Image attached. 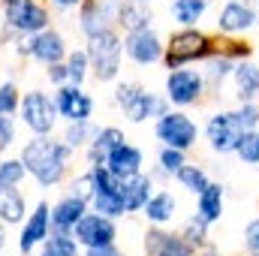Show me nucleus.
Wrapping results in <instances>:
<instances>
[{"label": "nucleus", "mask_w": 259, "mask_h": 256, "mask_svg": "<svg viewBox=\"0 0 259 256\" xmlns=\"http://www.w3.org/2000/svg\"><path fill=\"white\" fill-rule=\"evenodd\" d=\"M15 145V121L12 115H0V151Z\"/></svg>", "instance_id": "43"}, {"label": "nucleus", "mask_w": 259, "mask_h": 256, "mask_svg": "<svg viewBox=\"0 0 259 256\" xmlns=\"http://www.w3.org/2000/svg\"><path fill=\"white\" fill-rule=\"evenodd\" d=\"M202 133H205V142H208V148H211L214 154L229 157V154H235V148H238L244 130L235 124L232 109H220V112L208 115V121H205Z\"/></svg>", "instance_id": "12"}, {"label": "nucleus", "mask_w": 259, "mask_h": 256, "mask_svg": "<svg viewBox=\"0 0 259 256\" xmlns=\"http://www.w3.org/2000/svg\"><path fill=\"white\" fill-rule=\"evenodd\" d=\"M232 94L238 103H250V100H259V64L253 58L247 61H235V69H232Z\"/></svg>", "instance_id": "22"}, {"label": "nucleus", "mask_w": 259, "mask_h": 256, "mask_svg": "<svg viewBox=\"0 0 259 256\" xmlns=\"http://www.w3.org/2000/svg\"><path fill=\"white\" fill-rule=\"evenodd\" d=\"M259 27V9L253 0H226L214 18L217 36H247Z\"/></svg>", "instance_id": "10"}, {"label": "nucleus", "mask_w": 259, "mask_h": 256, "mask_svg": "<svg viewBox=\"0 0 259 256\" xmlns=\"http://www.w3.org/2000/svg\"><path fill=\"white\" fill-rule=\"evenodd\" d=\"M220 49V39L202 27H178L169 33L166 39V52H163V66L166 69H178V66H190L208 61L214 52Z\"/></svg>", "instance_id": "2"}, {"label": "nucleus", "mask_w": 259, "mask_h": 256, "mask_svg": "<svg viewBox=\"0 0 259 256\" xmlns=\"http://www.w3.org/2000/svg\"><path fill=\"white\" fill-rule=\"evenodd\" d=\"M163 97L172 103V109H193L199 103H205V97H208L205 72L193 69V64L169 69V75L163 81Z\"/></svg>", "instance_id": "5"}, {"label": "nucleus", "mask_w": 259, "mask_h": 256, "mask_svg": "<svg viewBox=\"0 0 259 256\" xmlns=\"http://www.w3.org/2000/svg\"><path fill=\"white\" fill-rule=\"evenodd\" d=\"M121 142H127V136H124V130L121 127H115V124L100 127L97 130V136H94V142L84 148V160H88V166H106V157H109Z\"/></svg>", "instance_id": "21"}, {"label": "nucleus", "mask_w": 259, "mask_h": 256, "mask_svg": "<svg viewBox=\"0 0 259 256\" xmlns=\"http://www.w3.org/2000/svg\"><path fill=\"white\" fill-rule=\"evenodd\" d=\"M97 130L100 124H94V121H78V124H66L64 127V139L66 145L72 148V151H84L91 142H94V136H97Z\"/></svg>", "instance_id": "33"}, {"label": "nucleus", "mask_w": 259, "mask_h": 256, "mask_svg": "<svg viewBox=\"0 0 259 256\" xmlns=\"http://www.w3.org/2000/svg\"><path fill=\"white\" fill-rule=\"evenodd\" d=\"M72 235H75V241H78L81 247H103V244H115V241H118V223H115L112 217L100 214V211H88V214L75 223Z\"/></svg>", "instance_id": "14"}, {"label": "nucleus", "mask_w": 259, "mask_h": 256, "mask_svg": "<svg viewBox=\"0 0 259 256\" xmlns=\"http://www.w3.org/2000/svg\"><path fill=\"white\" fill-rule=\"evenodd\" d=\"M247 256H259V253H247Z\"/></svg>", "instance_id": "52"}, {"label": "nucleus", "mask_w": 259, "mask_h": 256, "mask_svg": "<svg viewBox=\"0 0 259 256\" xmlns=\"http://www.w3.org/2000/svg\"><path fill=\"white\" fill-rule=\"evenodd\" d=\"M84 247L75 241L72 232H52L42 244H39V256H81Z\"/></svg>", "instance_id": "31"}, {"label": "nucleus", "mask_w": 259, "mask_h": 256, "mask_svg": "<svg viewBox=\"0 0 259 256\" xmlns=\"http://www.w3.org/2000/svg\"><path fill=\"white\" fill-rule=\"evenodd\" d=\"M52 235V205L49 202H36V208L27 214V220L21 223L18 232V253L30 256L46 238Z\"/></svg>", "instance_id": "17"}, {"label": "nucleus", "mask_w": 259, "mask_h": 256, "mask_svg": "<svg viewBox=\"0 0 259 256\" xmlns=\"http://www.w3.org/2000/svg\"><path fill=\"white\" fill-rule=\"evenodd\" d=\"M3 247H6V223L0 220V253H3Z\"/></svg>", "instance_id": "48"}, {"label": "nucleus", "mask_w": 259, "mask_h": 256, "mask_svg": "<svg viewBox=\"0 0 259 256\" xmlns=\"http://www.w3.org/2000/svg\"><path fill=\"white\" fill-rule=\"evenodd\" d=\"M187 163V151H178V148H169V145H160L157 151V169H154V181L157 178H175V172Z\"/></svg>", "instance_id": "32"}, {"label": "nucleus", "mask_w": 259, "mask_h": 256, "mask_svg": "<svg viewBox=\"0 0 259 256\" xmlns=\"http://www.w3.org/2000/svg\"><path fill=\"white\" fill-rule=\"evenodd\" d=\"M139 214L151 226H169V223L178 220V196L172 190H166V187H160V190L151 193V199L145 202V208Z\"/></svg>", "instance_id": "19"}, {"label": "nucleus", "mask_w": 259, "mask_h": 256, "mask_svg": "<svg viewBox=\"0 0 259 256\" xmlns=\"http://www.w3.org/2000/svg\"><path fill=\"white\" fill-rule=\"evenodd\" d=\"M3 27H9L18 36H33L52 27V15L39 0H12L3 6Z\"/></svg>", "instance_id": "9"}, {"label": "nucleus", "mask_w": 259, "mask_h": 256, "mask_svg": "<svg viewBox=\"0 0 259 256\" xmlns=\"http://www.w3.org/2000/svg\"><path fill=\"white\" fill-rule=\"evenodd\" d=\"M112 103L124 112V118L133 124H145V121H157L160 115H166L172 109V103L163 94H151L148 88H142L139 81H121L112 91Z\"/></svg>", "instance_id": "3"}, {"label": "nucleus", "mask_w": 259, "mask_h": 256, "mask_svg": "<svg viewBox=\"0 0 259 256\" xmlns=\"http://www.w3.org/2000/svg\"><path fill=\"white\" fill-rule=\"evenodd\" d=\"M115 24H118V30H124V33L145 30V27H154V12H151V6H145V3H136V0H118Z\"/></svg>", "instance_id": "23"}, {"label": "nucleus", "mask_w": 259, "mask_h": 256, "mask_svg": "<svg viewBox=\"0 0 259 256\" xmlns=\"http://www.w3.org/2000/svg\"><path fill=\"white\" fill-rule=\"evenodd\" d=\"M220 52H226L232 61H247V58H253V42H247L241 36H220Z\"/></svg>", "instance_id": "38"}, {"label": "nucleus", "mask_w": 259, "mask_h": 256, "mask_svg": "<svg viewBox=\"0 0 259 256\" xmlns=\"http://www.w3.org/2000/svg\"><path fill=\"white\" fill-rule=\"evenodd\" d=\"M91 181H94V193H91V211H100L112 220L127 217V205L121 196V181L106 169V166H88Z\"/></svg>", "instance_id": "8"}, {"label": "nucleus", "mask_w": 259, "mask_h": 256, "mask_svg": "<svg viewBox=\"0 0 259 256\" xmlns=\"http://www.w3.org/2000/svg\"><path fill=\"white\" fill-rule=\"evenodd\" d=\"M241 241H244V253H259V217H253V220L244 226Z\"/></svg>", "instance_id": "42"}, {"label": "nucleus", "mask_w": 259, "mask_h": 256, "mask_svg": "<svg viewBox=\"0 0 259 256\" xmlns=\"http://www.w3.org/2000/svg\"><path fill=\"white\" fill-rule=\"evenodd\" d=\"M223 208H226V187H223L220 181H211L205 190L196 196V214H202L211 226L220 223Z\"/></svg>", "instance_id": "25"}, {"label": "nucleus", "mask_w": 259, "mask_h": 256, "mask_svg": "<svg viewBox=\"0 0 259 256\" xmlns=\"http://www.w3.org/2000/svg\"><path fill=\"white\" fill-rule=\"evenodd\" d=\"M253 3H256V9H259V0H253Z\"/></svg>", "instance_id": "51"}, {"label": "nucleus", "mask_w": 259, "mask_h": 256, "mask_svg": "<svg viewBox=\"0 0 259 256\" xmlns=\"http://www.w3.org/2000/svg\"><path fill=\"white\" fill-rule=\"evenodd\" d=\"M196 256H226V253H223L217 244H205L202 250H196Z\"/></svg>", "instance_id": "46"}, {"label": "nucleus", "mask_w": 259, "mask_h": 256, "mask_svg": "<svg viewBox=\"0 0 259 256\" xmlns=\"http://www.w3.org/2000/svg\"><path fill=\"white\" fill-rule=\"evenodd\" d=\"M88 58H91V75L100 84H109L121 75V61H124V36L118 27H109L97 36L88 39Z\"/></svg>", "instance_id": "4"}, {"label": "nucleus", "mask_w": 259, "mask_h": 256, "mask_svg": "<svg viewBox=\"0 0 259 256\" xmlns=\"http://www.w3.org/2000/svg\"><path fill=\"white\" fill-rule=\"evenodd\" d=\"M136 3H145V6H151V3H154V0H136Z\"/></svg>", "instance_id": "49"}, {"label": "nucleus", "mask_w": 259, "mask_h": 256, "mask_svg": "<svg viewBox=\"0 0 259 256\" xmlns=\"http://www.w3.org/2000/svg\"><path fill=\"white\" fill-rule=\"evenodd\" d=\"M142 166H145V151H142V148H136L133 142H121V145L106 157V169H109L118 181L139 175V172H142Z\"/></svg>", "instance_id": "20"}, {"label": "nucleus", "mask_w": 259, "mask_h": 256, "mask_svg": "<svg viewBox=\"0 0 259 256\" xmlns=\"http://www.w3.org/2000/svg\"><path fill=\"white\" fill-rule=\"evenodd\" d=\"M15 46H18L15 55H21V58H33V61H39L42 66L66 61V55H69L64 33L55 30V27H46V30H39V33H33V36H21Z\"/></svg>", "instance_id": "11"}, {"label": "nucleus", "mask_w": 259, "mask_h": 256, "mask_svg": "<svg viewBox=\"0 0 259 256\" xmlns=\"http://www.w3.org/2000/svg\"><path fill=\"white\" fill-rule=\"evenodd\" d=\"M154 136H157L160 145H169V148H178V151L190 154L196 148V142H199V136H202V127L184 109H169L166 115H160L154 121Z\"/></svg>", "instance_id": "7"}, {"label": "nucleus", "mask_w": 259, "mask_h": 256, "mask_svg": "<svg viewBox=\"0 0 259 256\" xmlns=\"http://www.w3.org/2000/svg\"><path fill=\"white\" fill-rule=\"evenodd\" d=\"M235 157L241 160V166H259V127L241 133V142L235 148Z\"/></svg>", "instance_id": "34"}, {"label": "nucleus", "mask_w": 259, "mask_h": 256, "mask_svg": "<svg viewBox=\"0 0 259 256\" xmlns=\"http://www.w3.org/2000/svg\"><path fill=\"white\" fill-rule=\"evenodd\" d=\"M52 6H58V9H75V6H81V0H49Z\"/></svg>", "instance_id": "47"}, {"label": "nucleus", "mask_w": 259, "mask_h": 256, "mask_svg": "<svg viewBox=\"0 0 259 256\" xmlns=\"http://www.w3.org/2000/svg\"><path fill=\"white\" fill-rule=\"evenodd\" d=\"M154 190H157V187H154V175L139 172V175H133V178H124V181H121V196H124L127 214H139Z\"/></svg>", "instance_id": "24"}, {"label": "nucleus", "mask_w": 259, "mask_h": 256, "mask_svg": "<svg viewBox=\"0 0 259 256\" xmlns=\"http://www.w3.org/2000/svg\"><path fill=\"white\" fill-rule=\"evenodd\" d=\"M91 211V202L81 196L64 193L55 205H52V232H72L75 223Z\"/></svg>", "instance_id": "18"}, {"label": "nucleus", "mask_w": 259, "mask_h": 256, "mask_svg": "<svg viewBox=\"0 0 259 256\" xmlns=\"http://www.w3.org/2000/svg\"><path fill=\"white\" fill-rule=\"evenodd\" d=\"M21 106V91L15 81H0V115H15Z\"/></svg>", "instance_id": "39"}, {"label": "nucleus", "mask_w": 259, "mask_h": 256, "mask_svg": "<svg viewBox=\"0 0 259 256\" xmlns=\"http://www.w3.org/2000/svg\"><path fill=\"white\" fill-rule=\"evenodd\" d=\"M211 0H169V18L178 27H199V21L208 15Z\"/></svg>", "instance_id": "28"}, {"label": "nucleus", "mask_w": 259, "mask_h": 256, "mask_svg": "<svg viewBox=\"0 0 259 256\" xmlns=\"http://www.w3.org/2000/svg\"><path fill=\"white\" fill-rule=\"evenodd\" d=\"M18 118H21V124L30 130L33 136H52L55 127H58V121H61V112H58L55 97H49L46 91L33 88V91L21 94Z\"/></svg>", "instance_id": "6"}, {"label": "nucleus", "mask_w": 259, "mask_h": 256, "mask_svg": "<svg viewBox=\"0 0 259 256\" xmlns=\"http://www.w3.org/2000/svg\"><path fill=\"white\" fill-rule=\"evenodd\" d=\"M232 69H235V61L226 52H220V49L208 61H202V72H205V81H208V94L211 91H223V84L232 78Z\"/></svg>", "instance_id": "26"}, {"label": "nucleus", "mask_w": 259, "mask_h": 256, "mask_svg": "<svg viewBox=\"0 0 259 256\" xmlns=\"http://www.w3.org/2000/svg\"><path fill=\"white\" fill-rule=\"evenodd\" d=\"M0 3H3V6H6V3H12V0H0Z\"/></svg>", "instance_id": "50"}, {"label": "nucleus", "mask_w": 259, "mask_h": 256, "mask_svg": "<svg viewBox=\"0 0 259 256\" xmlns=\"http://www.w3.org/2000/svg\"><path fill=\"white\" fill-rule=\"evenodd\" d=\"M232 118L241 130H256L259 127V100H250V103H235L232 109Z\"/></svg>", "instance_id": "37"}, {"label": "nucleus", "mask_w": 259, "mask_h": 256, "mask_svg": "<svg viewBox=\"0 0 259 256\" xmlns=\"http://www.w3.org/2000/svg\"><path fill=\"white\" fill-rule=\"evenodd\" d=\"M66 69H69V81H72V84H84L88 75H91L88 49H72V52L66 55Z\"/></svg>", "instance_id": "35"}, {"label": "nucleus", "mask_w": 259, "mask_h": 256, "mask_svg": "<svg viewBox=\"0 0 259 256\" xmlns=\"http://www.w3.org/2000/svg\"><path fill=\"white\" fill-rule=\"evenodd\" d=\"M115 15H118V0H81L78 6V30L84 39L109 30V27H118L115 24Z\"/></svg>", "instance_id": "16"}, {"label": "nucleus", "mask_w": 259, "mask_h": 256, "mask_svg": "<svg viewBox=\"0 0 259 256\" xmlns=\"http://www.w3.org/2000/svg\"><path fill=\"white\" fill-rule=\"evenodd\" d=\"M223 3H226V0H223Z\"/></svg>", "instance_id": "53"}, {"label": "nucleus", "mask_w": 259, "mask_h": 256, "mask_svg": "<svg viewBox=\"0 0 259 256\" xmlns=\"http://www.w3.org/2000/svg\"><path fill=\"white\" fill-rule=\"evenodd\" d=\"M154 256H196V250L178 235V232H169L166 241L160 244V250H157Z\"/></svg>", "instance_id": "40"}, {"label": "nucleus", "mask_w": 259, "mask_h": 256, "mask_svg": "<svg viewBox=\"0 0 259 256\" xmlns=\"http://www.w3.org/2000/svg\"><path fill=\"white\" fill-rule=\"evenodd\" d=\"M46 78L55 84V88H61L69 81V69H66V61H58V64H49L46 66Z\"/></svg>", "instance_id": "44"}, {"label": "nucleus", "mask_w": 259, "mask_h": 256, "mask_svg": "<svg viewBox=\"0 0 259 256\" xmlns=\"http://www.w3.org/2000/svg\"><path fill=\"white\" fill-rule=\"evenodd\" d=\"M72 148L64 139L55 136H33L30 142H24L21 148V163L27 169V175L39 184V187H58L69 172V160H72Z\"/></svg>", "instance_id": "1"}, {"label": "nucleus", "mask_w": 259, "mask_h": 256, "mask_svg": "<svg viewBox=\"0 0 259 256\" xmlns=\"http://www.w3.org/2000/svg\"><path fill=\"white\" fill-rule=\"evenodd\" d=\"M81 256H127L118 250V244H103V247H84Z\"/></svg>", "instance_id": "45"}, {"label": "nucleus", "mask_w": 259, "mask_h": 256, "mask_svg": "<svg viewBox=\"0 0 259 256\" xmlns=\"http://www.w3.org/2000/svg\"><path fill=\"white\" fill-rule=\"evenodd\" d=\"M163 52H166V39H163L154 27L124 33V55H127L136 66L163 64Z\"/></svg>", "instance_id": "13"}, {"label": "nucleus", "mask_w": 259, "mask_h": 256, "mask_svg": "<svg viewBox=\"0 0 259 256\" xmlns=\"http://www.w3.org/2000/svg\"><path fill=\"white\" fill-rule=\"evenodd\" d=\"M208 229H211V223L202 217V214H187L184 220H181V226H178V235L193 247V250H202L205 244H211V235H208Z\"/></svg>", "instance_id": "29"}, {"label": "nucleus", "mask_w": 259, "mask_h": 256, "mask_svg": "<svg viewBox=\"0 0 259 256\" xmlns=\"http://www.w3.org/2000/svg\"><path fill=\"white\" fill-rule=\"evenodd\" d=\"M24 214H27V202H24L21 190L12 184H0V220L6 226H21Z\"/></svg>", "instance_id": "27"}, {"label": "nucleus", "mask_w": 259, "mask_h": 256, "mask_svg": "<svg viewBox=\"0 0 259 256\" xmlns=\"http://www.w3.org/2000/svg\"><path fill=\"white\" fill-rule=\"evenodd\" d=\"M55 103H58V112H61V118H64L66 124L91 121V118H94V109H97L94 97H91L81 84H72V81H66V84L58 88Z\"/></svg>", "instance_id": "15"}, {"label": "nucleus", "mask_w": 259, "mask_h": 256, "mask_svg": "<svg viewBox=\"0 0 259 256\" xmlns=\"http://www.w3.org/2000/svg\"><path fill=\"white\" fill-rule=\"evenodd\" d=\"M24 178H27V169H24L21 157H3V160H0V184L18 187Z\"/></svg>", "instance_id": "36"}, {"label": "nucleus", "mask_w": 259, "mask_h": 256, "mask_svg": "<svg viewBox=\"0 0 259 256\" xmlns=\"http://www.w3.org/2000/svg\"><path fill=\"white\" fill-rule=\"evenodd\" d=\"M66 193H72V196H81V199H88L91 202V193H94V181H91V172L84 169L81 175H75L72 181H69V190Z\"/></svg>", "instance_id": "41"}, {"label": "nucleus", "mask_w": 259, "mask_h": 256, "mask_svg": "<svg viewBox=\"0 0 259 256\" xmlns=\"http://www.w3.org/2000/svg\"><path fill=\"white\" fill-rule=\"evenodd\" d=\"M175 181H178L181 190H187L190 196H199V193L211 184V175L205 172V166H199V163H190V160H187V163L175 172Z\"/></svg>", "instance_id": "30"}]
</instances>
